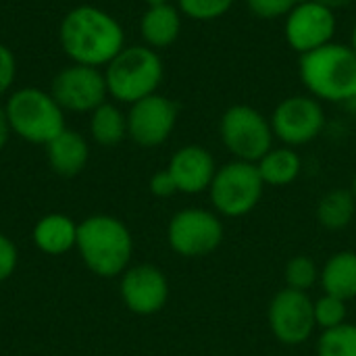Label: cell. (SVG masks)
Segmentation results:
<instances>
[{
	"label": "cell",
	"instance_id": "cell-1",
	"mask_svg": "<svg viewBox=\"0 0 356 356\" xmlns=\"http://www.w3.org/2000/svg\"><path fill=\"white\" fill-rule=\"evenodd\" d=\"M58 42L71 63L104 69L125 48V31L108 10L79 4L63 17Z\"/></svg>",
	"mask_w": 356,
	"mask_h": 356
},
{
	"label": "cell",
	"instance_id": "cell-2",
	"mask_svg": "<svg viewBox=\"0 0 356 356\" xmlns=\"http://www.w3.org/2000/svg\"><path fill=\"white\" fill-rule=\"evenodd\" d=\"M298 77L307 94L319 102L356 100V52L350 44L330 42L300 54Z\"/></svg>",
	"mask_w": 356,
	"mask_h": 356
},
{
	"label": "cell",
	"instance_id": "cell-3",
	"mask_svg": "<svg viewBox=\"0 0 356 356\" xmlns=\"http://www.w3.org/2000/svg\"><path fill=\"white\" fill-rule=\"evenodd\" d=\"M86 267L104 280L123 275L131 263L134 238L129 227L113 215H92L77 225V244Z\"/></svg>",
	"mask_w": 356,
	"mask_h": 356
},
{
	"label": "cell",
	"instance_id": "cell-4",
	"mask_svg": "<svg viewBox=\"0 0 356 356\" xmlns=\"http://www.w3.org/2000/svg\"><path fill=\"white\" fill-rule=\"evenodd\" d=\"M102 71L108 96L121 104H134L156 94L165 77L161 54L146 44L125 46Z\"/></svg>",
	"mask_w": 356,
	"mask_h": 356
},
{
	"label": "cell",
	"instance_id": "cell-5",
	"mask_svg": "<svg viewBox=\"0 0 356 356\" xmlns=\"http://www.w3.org/2000/svg\"><path fill=\"white\" fill-rule=\"evenodd\" d=\"M10 131L29 142L46 146L65 129V111L54 96L42 88H19L4 102Z\"/></svg>",
	"mask_w": 356,
	"mask_h": 356
},
{
	"label": "cell",
	"instance_id": "cell-6",
	"mask_svg": "<svg viewBox=\"0 0 356 356\" xmlns=\"http://www.w3.org/2000/svg\"><path fill=\"white\" fill-rule=\"evenodd\" d=\"M263 192L265 181L257 169V163L232 159L217 167L209 188V198L219 217L238 219L259 207Z\"/></svg>",
	"mask_w": 356,
	"mask_h": 356
},
{
	"label": "cell",
	"instance_id": "cell-7",
	"mask_svg": "<svg viewBox=\"0 0 356 356\" xmlns=\"http://www.w3.org/2000/svg\"><path fill=\"white\" fill-rule=\"evenodd\" d=\"M219 138L225 150L246 163L259 159L273 148V127L267 115L250 104H232L219 119Z\"/></svg>",
	"mask_w": 356,
	"mask_h": 356
},
{
	"label": "cell",
	"instance_id": "cell-8",
	"mask_svg": "<svg viewBox=\"0 0 356 356\" xmlns=\"http://www.w3.org/2000/svg\"><path fill=\"white\" fill-rule=\"evenodd\" d=\"M225 238V227L215 211L184 209L167 225L169 248L184 259H202L215 252Z\"/></svg>",
	"mask_w": 356,
	"mask_h": 356
},
{
	"label": "cell",
	"instance_id": "cell-9",
	"mask_svg": "<svg viewBox=\"0 0 356 356\" xmlns=\"http://www.w3.org/2000/svg\"><path fill=\"white\" fill-rule=\"evenodd\" d=\"M269 121L275 140H280L284 146L298 148L315 142L323 134L327 115L323 102L311 94H292L275 104Z\"/></svg>",
	"mask_w": 356,
	"mask_h": 356
},
{
	"label": "cell",
	"instance_id": "cell-10",
	"mask_svg": "<svg viewBox=\"0 0 356 356\" xmlns=\"http://www.w3.org/2000/svg\"><path fill=\"white\" fill-rule=\"evenodd\" d=\"M267 323L277 342L286 346L305 344L317 330L313 298L307 292L282 288L269 300Z\"/></svg>",
	"mask_w": 356,
	"mask_h": 356
},
{
	"label": "cell",
	"instance_id": "cell-11",
	"mask_svg": "<svg viewBox=\"0 0 356 356\" xmlns=\"http://www.w3.org/2000/svg\"><path fill=\"white\" fill-rule=\"evenodd\" d=\"M50 94L65 113H92L108 96L104 71L71 63L54 75Z\"/></svg>",
	"mask_w": 356,
	"mask_h": 356
},
{
	"label": "cell",
	"instance_id": "cell-12",
	"mask_svg": "<svg viewBox=\"0 0 356 356\" xmlns=\"http://www.w3.org/2000/svg\"><path fill=\"white\" fill-rule=\"evenodd\" d=\"M336 29V10L315 0H302L284 17V38L288 46L298 54L313 52L334 42Z\"/></svg>",
	"mask_w": 356,
	"mask_h": 356
},
{
	"label": "cell",
	"instance_id": "cell-13",
	"mask_svg": "<svg viewBox=\"0 0 356 356\" xmlns=\"http://www.w3.org/2000/svg\"><path fill=\"white\" fill-rule=\"evenodd\" d=\"M179 108L177 104L163 96L150 94L134 104L127 111V136L142 148H156L163 146L175 125H177Z\"/></svg>",
	"mask_w": 356,
	"mask_h": 356
},
{
	"label": "cell",
	"instance_id": "cell-14",
	"mask_svg": "<svg viewBox=\"0 0 356 356\" xmlns=\"http://www.w3.org/2000/svg\"><path fill=\"white\" fill-rule=\"evenodd\" d=\"M121 300L134 315H156L169 300V280L156 265L142 263L127 267L119 282Z\"/></svg>",
	"mask_w": 356,
	"mask_h": 356
},
{
	"label": "cell",
	"instance_id": "cell-15",
	"mask_svg": "<svg viewBox=\"0 0 356 356\" xmlns=\"http://www.w3.org/2000/svg\"><path fill=\"white\" fill-rule=\"evenodd\" d=\"M167 171L171 173L179 194H202L209 192L211 181L217 173V163L211 150L200 144H186L173 152Z\"/></svg>",
	"mask_w": 356,
	"mask_h": 356
},
{
	"label": "cell",
	"instance_id": "cell-16",
	"mask_svg": "<svg viewBox=\"0 0 356 356\" xmlns=\"http://www.w3.org/2000/svg\"><path fill=\"white\" fill-rule=\"evenodd\" d=\"M181 25H184V15L173 0L146 4V10L142 13L140 19V35L148 48L159 52L173 46L179 40Z\"/></svg>",
	"mask_w": 356,
	"mask_h": 356
},
{
	"label": "cell",
	"instance_id": "cell-17",
	"mask_svg": "<svg viewBox=\"0 0 356 356\" xmlns=\"http://www.w3.org/2000/svg\"><path fill=\"white\" fill-rule=\"evenodd\" d=\"M46 156L52 171L60 177L79 175L90 159V146L79 131L63 129L52 142L46 144Z\"/></svg>",
	"mask_w": 356,
	"mask_h": 356
},
{
	"label": "cell",
	"instance_id": "cell-18",
	"mask_svg": "<svg viewBox=\"0 0 356 356\" xmlns=\"http://www.w3.org/2000/svg\"><path fill=\"white\" fill-rule=\"evenodd\" d=\"M77 225L71 217L63 213H50L44 215L31 232L33 244L40 252L48 257H58L75 248L77 244Z\"/></svg>",
	"mask_w": 356,
	"mask_h": 356
},
{
	"label": "cell",
	"instance_id": "cell-19",
	"mask_svg": "<svg viewBox=\"0 0 356 356\" xmlns=\"http://www.w3.org/2000/svg\"><path fill=\"white\" fill-rule=\"evenodd\" d=\"M319 284L325 294L338 296L342 300L356 298V252L355 250H340L334 252L319 275Z\"/></svg>",
	"mask_w": 356,
	"mask_h": 356
},
{
	"label": "cell",
	"instance_id": "cell-20",
	"mask_svg": "<svg viewBox=\"0 0 356 356\" xmlns=\"http://www.w3.org/2000/svg\"><path fill=\"white\" fill-rule=\"evenodd\" d=\"M257 169H259L265 186L284 188V186L294 184L300 177L302 159L296 148L282 144V146H273L269 152H265L259 159Z\"/></svg>",
	"mask_w": 356,
	"mask_h": 356
},
{
	"label": "cell",
	"instance_id": "cell-21",
	"mask_svg": "<svg viewBox=\"0 0 356 356\" xmlns=\"http://www.w3.org/2000/svg\"><path fill=\"white\" fill-rule=\"evenodd\" d=\"M317 223L327 232L346 229L356 217V198L350 188H334L323 194L315 209Z\"/></svg>",
	"mask_w": 356,
	"mask_h": 356
},
{
	"label": "cell",
	"instance_id": "cell-22",
	"mask_svg": "<svg viewBox=\"0 0 356 356\" xmlns=\"http://www.w3.org/2000/svg\"><path fill=\"white\" fill-rule=\"evenodd\" d=\"M90 136L104 148L121 144L127 138V113L113 102L100 104L90 113Z\"/></svg>",
	"mask_w": 356,
	"mask_h": 356
},
{
	"label": "cell",
	"instance_id": "cell-23",
	"mask_svg": "<svg viewBox=\"0 0 356 356\" xmlns=\"http://www.w3.org/2000/svg\"><path fill=\"white\" fill-rule=\"evenodd\" d=\"M317 356H356V325L342 323L321 332L317 340Z\"/></svg>",
	"mask_w": 356,
	"mask_h": 356
},
{
	"label": "cell",
	"instance_id": "cell-24",
	"mask_svg": "<svg viewBox=\"0 0 356 356\" xmlns=\"http://www.w3.org/2000/svg\"><path fill=\"white\" fill-rule=\"evenodd\" d=\"M319 275H321V269L307 254H296L284 267L286 288H292V290H298V292H309L319 282Z\"/></svg>",
	"mask_w": 356,
	"mask_h": 356
},
{
	"label": "cell",
	"instance_id": "cell-25",
	"mask_svg": "<svg viewBox=\"0 0 356 356\" xmlns=\"http://www.w3.org/2000/svg\"><path fill=\"white\" fill-rule=\"evenodd\" d=\"M173 2L177 4V8L186 19L198 23H209L225 17L236 4V0H173Z\"/></svg>",
	"mask_w": 356,
	"mask_h": 356
},
{
	"label": "cell",
	"instance_id": "cell-26",
	"mask_svg": "<svg viewBox=\"0 0 356 356\" xmlns=\"http://www.w3.org/2000/svg\"><path fill=\"white\" fill-rule=\"evenodd\" d=\"M313 311H315V325L321 332H327V330H334V327L346 323V317H348L346 300L325 294V292H323V296L313 300Z\"/></svg>",
	"mask_w": 356,
	"mask_h": 356
},
{
	"label": "cell",
	"instance_id": "cell-27",
	"mask_svg": "<svg viewBox=\"0 0 356 356\" xmlns=\"http://www.w3.org/2000/svg\"><path fill=\"white\" fill-rule=\"evenodd\" d=\"M244 2L252 17L263 21H273V19H284L302 0H244Z\"/></svg>",
	"mask_w": 356,
	"mask_h": 356
},
{
	"label": "cell",
	"instance_id": "cell-28",
	"mask_svg": "<svg viewBox=\"0 0 356 356\" xmlns=\"http://www.w3.org/2000/svg\"><path fill=\"white\" fill-rule=\"evenodd\" d=\"M17 79V58L15 52L0 42V98L10 94Z\"/></svg>",
	"mask_w": 356,
	"mask_h": 356
},
{
	"label": "cell",
	"instance_id": "cell-29",
	"mask_svg": "<svg viewBox=\"0 0 356 356\" xmlns=\"http://www.w3.org/2000/svg\"><path fill=\"white\" fill-rule=\"evenodd\" d=\"M17 263H19L17 246L13 244V240L8 236L0 234V284L6 282L15 273Z\"/></svg>",
	"mask_w": 356,
	"mask_h": 356
},
{
	"label": "cell",
	"instance_id": "cell-30",
	"mask_svg": "<svg viewBox=\"0 0 356 356\" xmlns=\"http://www.w3.org/2000/svg\"><path fill=\"white\" fill-rule=\"evenodd\" d=\"M148 188H150V194L156 196V198H171V196L179 194L177 186H175V181H173V177H171V173L167 169H161V171L152 173V177L148 181Z\"/></svg>",
	"mask_w": 356,
	"mask_h": 356
},
{
	"label": "cell",
	"instance_id": "cell-31",
	"mask_svg": "<svg viewBox=\"0 0 356 356\" xmlns=\"http://www.w3.org/2000/svg\"><path fill=\"white\" fill-rule=\"evenodd\" d=\"M10 134H13V131H10V125H8V117H6L4 104H0V150L6 146Z\"/></svg>",
	"mask_w": 356,
	"mask_h": 356
},
{
	"label": "cell",
	"instance_id": "cell-32",
	"mask_svg": "<svg viewBox=\"0 0 356 356\" xmlns=\"http://www.w3.org/2000/svg\"><path fill=\"white\" fill-rule=\"evenodd\" d=\"M315 2H319V4H323V6H327V8H332V10H338V8L350 6L356 0H315Z\"/></svg>",
	"mask_w": 356,
	"mask_h": 356
},
{
	"label": "cell",
	"instance_id": "cell-33",
	"mask_svg": "<svg viewBox=\"0 0 356 356\" xmlns=\"http://www.w3.org/2000/svg\"><path fill=\"white\" fill-rule=\"evenodd\" d=\"M350 46H353V50L356 52V21H355V27H353V35H350Z\"/></svg>",
	"mask_w": 356,
	"mask_h": 356
},
{
	"label": "cell",
	"instance_id": "cell-34",
	"mask_svg": "<svg viewBox=\"0 0 356 356\" xmlns=\"http://www.w3.org/2000/svg\"><path fill=\"white\" fill-rule=\"evenodd\" d=\"M142 2H146V4H156V2H171V0H142Z\"/></svg>",
	"mask_w": 356,
	"mask_h": 356
},
{
	"label": "cell",
	"instance_id": "cell-35",
	"mask_svg": "<svg viewBox=\"0 0 356 356\" xmlns=\"http://www.w3.org/2000/svg\"><path fill=\"white\" fill-rule=\"evenodd\" d=\"M350 192L355 194V198H356V175L353 177V186H350Z\"/></svg>",
	"mask_w": 356,
	"mask_h": 356
}]
</instances>
